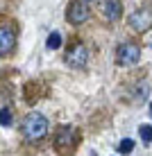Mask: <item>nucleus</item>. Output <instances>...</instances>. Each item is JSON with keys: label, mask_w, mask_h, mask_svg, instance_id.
Masks as SVG:
<instances>
[{"label": "nucleus", "mask_w": 152, "mask_h": 156, "mask_svg": "<svg viewBox=\"0 0 152 156\" xmlns=\"http://www.w3.org/2000/svg\"><path fill=\"white\" fill-rule=\"evenodd\" d=\"M23 133L28 140H41L48 133V120L41 113H30L23 120Z\"/></svg>", "instance_id": "1"}, {"label": "nucleus", "mask_w": 152, "mask_h": 156, "mask_svg": "<svg viewBox=\"0 0 152 156\" xmlns=\"http://www.w3.org/2000/svg\"><path fill=\"white\" fill-rule=\"evenodd\" d=\"M141 59V48L136 43L132 41H125L118 45V52H116V61L120 63V66H134V63H139Z\"/></svg>", "instance_id": "2"}, {"label": "nucleus", "mask_w": 152, "mask_h": 156, "mask_svg": "<svg viewBox=\"0 0 152 156\" xmlns=\"http://www.w3.org/2000/svg\"><path fill=\"white\" fill-rule=\"evenodd\" d=\"M86 61H89V50H86L84 43H75L66 52V63L73 68H82V66H86Z\"/></svg>", "instance_id": "3"}, {"label": "nucleus", "mask_w": 152, "mask_h": 156, "mask_svg": "<svg viewBox=\"0 0 152 156\" xmlns=\"http://www.w3.org/2000/svg\"><path fill=\"white\" fill-rule=\"evenodd\" d=\"M129 25L136 32H148L152 27V9H148V7L136 9V12L129 16Z\"/></svg>", "instance_id": "4"}, {"label": "nucleus", "mask_w": 152, "mask_h": 156, "mask_svg": "<svg viewBox=\"0 0 152 156\" xmlns=\"http://www.w3.org/2000/svg\"><path fill=\"white\" fill-rule=\"evenodd\" d=\"M86 18H89V5L84 0H73L68 5V20L73 25H82Z\"/></svg>", "instance_id": "5"}, {"label": "nucleus", "mask_w": 152, "mask_h": 156, "mask_svg": "<svg viewBox=\"0 0 152 156\" xmlns=\"http://www.w3.org/2000/svg\"><path fill=\"white\" fill-rule=\"evenodd\" d=\"M57 149H70L75 145V129L73 127H59L57 136H55Z\"/></svg>", "instance_id": "6"}, {"label": "nucleus", "mask_w": 152, "mask_h": 156, "mask_svg": "<svg viewBox=\"0 0 152 156\" xmlns=\"http://www.w3.org/2000/svg\"><path fill=\"white\" fill-rule=\"evenodd\" d=\"M14 43H16L14 32L9 27H0V57H5L7 52H12Z\"/></svg>", "instance_id": "7"}, {"label": "nucleus", "mask_w": 152, "mask_h": 156, "mask_svg": "<svg viewBox=\"0 0 152 156\" xmlns=\"http://www.w3.org/2000/svg\"><path fill=\"white\" fill-rule=\"evenodd\" d=\"M102 12H105L107 20H118V18H120V14H123V9H120V2H118V0H105Z\"/></svg>", "instance_id": "8"}, {"label": "nucleus", "mask_w": 152, "mask_h": 156, "mask_svg": "<svg viewBox=\"0 0 152 156\" xmlns=\"http://www.w3.org/2000/svg\"><path fill=\"white\" fill-rule=\"evenodd\" d=\"M132 149H134V140L132 138H123L120 145H118V152L120 154H132Z\"/></svg>", "instance_id": "9"}, {"label": "nucleus", "mask_w": 152, "mask_h": 156, "mask_svg": "<svg viewBox=\"0 0 152 156\" xmlns=\"http://www.w3.org/2000/svg\"><path fill=\"white\" fill-rule=\"evenodd\" d=\"M139 133H141V140L143 143H152V127L150 125H141Z\"/></svg>", "instance_id": "10"}, {"label": "nucleus", "mask_w": 152, "mask_h": 156, "mask_svg": "<svg viewBox=\"0 0 152 156\" xmlns=\"http://www.w3.org/2000/svg\"><path fill=\"white\" fill-rule=\"evenodd\" d=\"M59 45H61V34H59V32H52V34L48 36V48H50V50H57Z\"/></svg>", "instance_id": "11"}, {"label": "nucleus", "mask_w": 152, "mask_h": 156, "mask_svg": "<svg viewBox=\"0 0 152 156\" xmlns=\"http://www.w3.org/2000/svg\"><path fill=\"white\" fill-rule=\"evenodd\" d=\"M0 125L2 127H9L12 125V111L5 106V109H0Z\"/></svg>", "instance_id": "12"}, {"label": "nucleus", "mask_w": 152, "mask_h": 156, "mask_svg": "<svg viewBox=\"0 0 152 156\" xmlns=\"http://www.w3.org/2000/svg\"><path fill=\"white\" fill-rule=\"evenodd\" d=\"M145 95H148V84L141 82L139 88H136V98H139V100H145Z\"/></svg>", "instance_id": "13"}, {"label": "nucleus", "mask_w": 152, "mask_h": 156, "mask_svg": "<svg viewBox=\"0 0 152 156\" xmlns=\"http://www.w3.org/2000/svg\"><path fill=\"white\" fill-rule=\"evenodd\" d=\"M150 115H152V104H150Z\"/></svg>", "instance_id": "14"}]
</instances>
